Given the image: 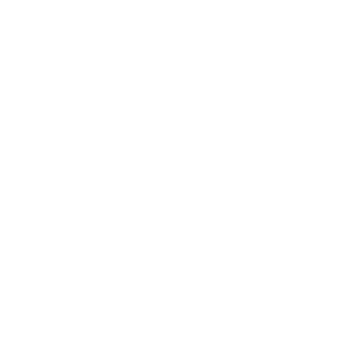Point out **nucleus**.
<instances>
[]
</instances>
